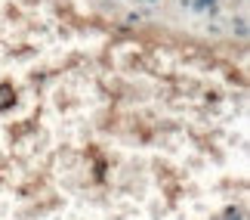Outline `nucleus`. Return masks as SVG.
Listing matches in <instances>:
<instances>
[{
	"label": "nucleus",
	"instance_id": "obj_1",
	"mask_svg": "<svg viewBox=\"0 0 250 220\" xmlns=\"http://www.w3.org/2000/svg\"><path fill=\"white\" fill-rule=\"evenodd\" d=\"M13 102H16V90H13V84H0V112L13 109Z\"/></svg>",
	"mask_w": 250,
	"mask_h": 220
},
{
	"label": "nucleus",
	"instance_id": "obj_2",
	"mask_svg": "<svg viewBox=\"0 0 250 220\" xmlns=\"http://www.w3.org/2000/svg\"><path fill=\"white\" fill-rule=\"evenodd\" d=\"M223 220H244V217H241V211H238V208H229Z\"/></svg>",
	"mask_w": 250,
	"mask_h": 220
}]
</instances>
